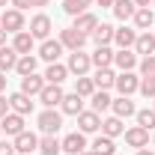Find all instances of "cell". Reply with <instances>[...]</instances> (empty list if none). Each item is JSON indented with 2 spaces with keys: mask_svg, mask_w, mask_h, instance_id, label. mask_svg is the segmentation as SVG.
Listing matches in <instances>:
<instances>
[{
  "mask_svg": "<svg viewBox=\"0 0 155 155\" xmlns=\"http://www.w3.org/2000/svg\"><path fill=\"white\" fill-rule=\"evenodd\" d=\"M36 122H39V128H42V134H57L60 128H63V114L54 110V107H45Z\"/></svg>",
  "mask_w": 155,
  "mask_h": 155,
  "instance_id": "6da1fadb",
  "label": "cell"
},
{
  "mask_svg": "<svg viewBox=\"0 0 155 155\" xmlns=\"http://www.w3.org/2000/svg\"><path fill=\"white\" fill-rule=\"evenodd\" d=\"M51 30H54V21L48 18L45 12H39V15L30 18V36L33 39H42L45 42V39H51Z\"/></svg>",
  "mask_w": 155,
  "mask_h": 155,
  "instance_id": "7a4b0ae2",
  "label": "cell"
},
{
  "mask_svg": "<svg viewBox=\"0 0 155 155\" xmlns=\"http://www.w3.org/2000/svg\"><path fill=\"white\" fill-rule=\"evenodd\" d=\"M0 30H6V33H21L24 30V12L18 9H6V12H0Z\"/></svg>",
  "mask_w": 155,
  "mask_h": 155,
  "instance_id": "3957f363",
  "label": "cell"
},
{
  "mask_svg": "<svg viewBox=\"0 0 155 155\" xmlns=\"http://www.w3.org/2000/svg\"><path fill=\"white\" fill-rule=\"evenodd\" d=\"M66 69H69V75H78V78H81V75H87V72L93 69V60H90V54H84V51H72Z\"/></svg>",
  "mask_w": 155,
  "mask_h": 155,
  "instance_id": "277c9868",
  "label": "cell"
},
{
  "mask_svg": "<svg viewBox=\"0 0 155 155\" xmlns=\"http://www.w3.org/2000/svg\"><path fill=\"white\" fill-rule=\"evenodd\" d=\"M87 39H90V36H84L81 30H75V27L60 30V45H63V48H69V51H84Z\"/></svg>",
  "mask_w": 155,
  "mask_h": 155,
  "instance_id": "5b68a950",
  "label": "cell"
},
{
  "mask_svg": "<svg viewBox=\"0 0 155 155\" xmlns=\"http://www.w3.org/2000/svg\"><path fill=\"white\" fill-rule=\"evenodd\" d=\"M114 87H116V93H119V96H134L137 90H140V78H137L134 72H119Z\"/></svg>",
  "mask_w": 155,
  "mask_h": 155,
  "instance_id": "8992f818",
  "label": "cell"
},
{
  "mask_svg": "<svg viewBox=\"0 0 155 155\" xmlns=\"http://www.w3.org/2000/svg\"><path fill=\"white\" fill-rule=\"evenodd\" d=\"M78 131H84V134L101 131V114H96V110H81L78 114Z\"/></svg>",
  "mask_w": 155,
  "mask_h": 155,
  "instance_id": "52a82bcc",
  "label": "cell"
},
{
  "mask_svg": "<svg viewBox=\"0 0 155 155\" xmlns=\"http://www.w3.org/2000/svg\"><path fill=\"white\" fill-rule=\"evenodd\" d=\"M63 152L66 155H81V152H87V134L84 131H72V134H66L63 140Z\"/></svg>",
  "mask_w": 155,
  "mask_h": 155,
  "instance_id": "ba28073f",
  "label": "cell"
},
{
  "mask_svg": "<svg viewBox=\"0 0 155 155\" xmlns=\"http://www.w3.org/2000/svg\"><path fill=\"white\" fill-rule=\"evenodd\" d=\"M63 45H60V39H45L42 45H39V57L45 60V63H60V57H63Z\"/></svg>",
  "mask_w": 155,
  "mask_h": 155,
  "instance_id": "9c48e42d",
  "label": "cell"
},
{
  "mask_svg": "<svg viewBox=\"0 0 155 155\" xmlns=\"http://www.w3.org/2000/svg\"><path fill=\"white\" fill-rule=\"evenodd\" d=\"M0 131H3V134H9V137H18L21 131H27V128H24V116L9 110V114L0 119Z\"/></svg>",
  "mask_w": 155,
  "mask_h": 155,
  "instance_id": "30bf717a",
  "label": "cell"
},
{
  "mask_svg": "<svg viewBox=\"0 0 155 155\" xmlns=\"http://www.w3.org/2000/svg\"><path fill=\"white\" fill-rule=\"evenodd\" d=\"M12 143H15V152H21V155H33L39 149V137L33 131H21L18 137H12Z\"/></svg>",
  "mask_w": 155,
  "mask_h": 155,
  "instance_id": "8fae6325",
  "label": "cell"
},
{
  "mask_svg": "<svg viewBox=\"0 0 155 155\" xmlns=\"http://www.w3.org/2000/svg\"><path fill=\"white\" fill-rule=\"evenodd\" d=\"M63 87L60 84H45V90L39 93V101L45 104V107H60V101H63Z\"/></svg>",
  "mask_w": 155,
  "mask_h": 155,
  "instance_id": "7c38bea8",
  "label": "cell"
},
{
  "mask_svg": "<svg viewBox=\"0 0 155 155\" xmlns=\"http://www.w3.org/2000/svg\"><path fill=\"white\" fill-rule=\"evenodd\" d=\"M42 90H45V75H36V72H33V75L21 78V93H24V96L33 98V96H39Z\"/></svg>",
  "mask_w": 155,
  "mask_h": 155,
  "instance_id": "4fadbf2b",
  "label": "cell"
},
{
  "mask_svg": "<svg viewBox=\"0 0 155 155\" xmlns=\"http://www.w3.org/2000/svg\"><path fill=\"white\" fill-rule=\"evenodd\" d=\"M125 143L131 149H143V146H149V131L140 125H131V128H125Z\"/></svg>",
  "mask_w": 155,
  "mask_h": 155,
  "instance_id": "5bb4252c",
  "label": "cell"
},
{
  "mask_svg": "<svg viewBox=\"0 0 155 155\" xmlns=\"http://www.w3.org/2000/svg\"><path fill=\"white\" fill-rule=\"evenodd\" d=\"M9 110L12 114H21V116H27V114H33V98L30 96H24V93H12L9 96Z\"/></svg>",
  "mask_w": 155,
  "mask_h": 155,
  "instance_id": "9a60e30c",
  "label": "cell"
},
{
  "mask_svg": "<svg viewBox=\"0 0 155 155\" xmlns=\"http://www.w3.org/2000/svg\"><path fill=\"white\" fill-rule=\"evenodd\" d=\"M84 110V96H78V93H66L63 101H60V114L66 116H78Z\"/></svg>",
  "mask_w": 155,
  "mask_h": 155,
  "instance_id": "2e32d148",
  "label": "cell"
},
{
  "mask_svg": "<svg viewBox=\"0 0 155 155\" xmlns=\"http://www.w3.org/2000/svg\"><path fill=\"white\" fill-rule=\"evenodd\" d=\"M114 66L119 69V72H134L137 54L131 51V48H122V51H116V54H114Z\"/></svg>",
  "mask_w": 155,
  "mask_h": 155,
  "instance_id": "e0dca14e",
  "label": "cell"
},
{
  "mask_svg": "<svg viewBox=\"0 0 155 155\" xmlns=\"http://www.w3.org/2000/svg\"><path fill=\"white\" fill-rule=\"evenodd\" d=\"M137 42V30H131V27H116L114 30V45L122 51V48H134Z\"/></svg>",
  "mask_w": 155,
  "mask_h": 155,
  "instance_id": "ac0fdd59",
  "label": "cell"
},
{
  "mask_svg": "<svg viewBox=\"0 0 155 155\" xmlns=\"http://www.w3.org/2000/svg\"><path fill=\"white\" fill-rule=\"evenodd\" d=\"M114 116H119V119H128V116H134L137 114V107H134V101H131V96H119L114 98Z\"/></svg>",
  "mask_w": 155,
  "mask_h": 155,
  "instance_id": "d6986e66",
  "label": "cell"
},
{
  "mask_svg": "<svg viewBox=\"0 0 155 155\" xmlns=\"http://www.w3.org/2000/svg\"><path fill=\"white\" fill-rule=\"evenodd\" d=\"M114 54L116 51H110V45H101V48H96V54H90V60H93L96 69H110L114 66Z\"/></svg>",
  "mask_w": 155,
  "mask_h": 155,
  "instance_id": "ffe728a7",
  "label": "cell"
},
{
  "mask_svg": "<svg viewBox=\"0 0 155 155\" xmlns=\"http://www.w3.org/2000/svg\"><path fill=\"white\" fill-rule=\"evenodd\" d=\"M134 54H143V57L155 54V33H149V30L137 33V42H134Z\"/></svg>",
  "mask_w": 155,
  "mask_h": 155,
  "instance_id": "44dd1931",
  "label": "cell"
},
{
  "mask_svg": "<svg viewBox=\"0 0 155 155\" xmlns=\"http://www.w3.org/2000/svg\"><path fill=\"white\" fill-rule=\"evenodd\" d=\"M12 48H15L18 54H33L36 39L30 36V30H21V33H15V39H12Z\"/></svg>",
  "mask_w": 155,
  "mask_h": 155,
  "instance_id": "7402d4cb",
  "label": "cell"
},
{
  "mask_svg": "<svg viewBox=\"0 0 155 155\" xmlns=\"http://www.w3.org/2000/svg\"><path fill=\"white\" fill-rule=\"evenodd\" d=\"M75 30H81L84 36H93V30L98 27V18L93 15V12H84V15H78L75 18V24H72Z\"/></svg>",
  "mask_w": 155,
  "mask_h": 155,
  "instance_id": "603a6c76",
  "label": "cell"
},
{
  "mask_svg": "<svg viewBox=\"0 0 155 155\" xmlns=\"http://www.w3.org/2000/svg\"><path fill=\"white\" fill-rule=\"evenodd\" d=\"M69 78V69L63 66V63H48V69H45V84H63Z\"/></svg>",
  "mask_w": 155,
  "mask_h": 155,
  "instance_id": "cb8c5ba5",
  "label": "cell"
},
{
  "mask_svg": "<svg viewBox=\"0 0 155 155\" xmlns=\"http://www.w3.org/2000/svg\"><path fill=\"white\" fill-rule=\"evenodd\" d=\"M39 152L42 155H60L63 152V143L57 140V134H42L39 137Z\"/></svg>",
  "mask_w": 155,
  "mask_h": 155,
  "instance_id": "d4e9b609",
  "label": "cell"
},
{
  "mask_svg": "<svg viewBox=\"0 0 155 155\" xmlns=\"http://www.w3.org/2000/svg\"><path fill=\"white\" fill-rule=\"evenodd\" d=\"M134 27L137 30H149V27H155V12L152 9H149V6H140V9H137L134 12Z\"/></svg>",
  "mask_w": 155,
  "mask_h": 155,
  "instance_id": "484cf974",
  "label": "cell"
},
{
  "mask_svg": "<svg viewBox=\"0 0 155 155\" xmlns=\"http://www.w3.org/2000/svg\"><path fill=\"white\" fill-rule=\"evenodd\" d=\"M101 134H104V137H119V134H125L122 119H119V116H107V119H101Z\"/></svg>",
  "mask_w": 155,
  "mask_h": 155,
  "instance_id": "4316f807",
  "label": "cell"
},
{
  "mask_svg": "<svg viewBox=\"0 0 155 155\" xmlns=\"http://www.w3.org/2000/svg\"><path fill=\"white\" fill-rule=\"evenodd\" d=\"M90 104H93L90 110H96V114H104V110L114 104V98L107 96V90H96V93L90 96Z\"/></svg>",
  "mask_w": 155,
  "mask_h": 155,
  "instance_id": "83f0119b",
  "label": "cell"
},
{
  "mask_svg": "<svg viewBox=\"0 0 155 155\" xmlns=\"http://www.w3.org/2000/svg\"><path fill=\"white\" fill-rule=\"evenodd\" d=\"M36 66H39V57H36V54H21L18 63H15V72L24 78V75H33V72H36Z\"/></svg>",
  "mask_w": 155,
  "mask_h": 155,
  "instance_id": "f1b7e54d",
  "label": "cell"
},
{
  "mask_svg": "<svg viewBox=\"0 0 155 155\" xmlns=\"http://www.w3.org/2000/svg\"><path fill=\"white\" fill-rule=\"evenodd\" d=\"M93 81H96V90H110L116 84V72L114 69H96Z\"/></svg>",
  "mask_w": 155,
  "mask_h": 155,
  "instance_id": "f546056e",
  "label": "cell"
},
{
  "mask_svg": "<svg viewBox=\"0 0 155 155\" xmlns=\"http://www.w3.org/2000/svg\"><path fill=\"white\" fill-rule=\"evenodd\" d=\"M96 155H116V143H114V137H104V134H98L96 140H93V146H90Z\"/></svg>",
  "mask_w": 155,
  "mask_h": 155,
  "instance_id": "4dcf8cb0",
  "label": "cell"
},
{
  "mask_svg": "<svg viewBox=\"0 0 155 155\" xmlns=\"http://www.w3.org/2000/svg\"><path fill=\"white\" fill-rule=\"evenodd\" d=\"M134 12H137L134 0H114V15H116L119 21H128V18H134Z\"/></svg>",
  "mask_w": 155,
  "mask_h": 155,
  "instance_id": "1f68e13d",
  "label": "cell"
},
{
  "mask_svg": "<svg viewBox=\"0 0 155 155\" xmlns=\"http://www.w3.org/2000/svg\"><path fill=\"white\" fill-rule=\"evenodd\" d=\"M114 30H116V27H110V24H98L96 30H93V42H96V48L110 45V42H114Z\"/></svg>",
  "mask_w": 155,
  "mask_h": 155,
  "instance_id": "d6a6232c",
  "label": "cell"
},
{
  "mask_svg": "<svg viewBox=\"0 0 155 155\" xmlns=\"http://www.w3.org/2000/svg\"><path fill=\"white\" fill-rule=\"evenodd\" d=\"M18 57H21V54L12 48V45H9V48L3 45V48H0V72H9V69H15Z\"/></svg>",
  "mask_w": 155,
  "mask_h": 155,
  "instance_id": "836d02e7",
  "label": "cell"
},
{
  "mask_svg": "<svg viewBox=\"0 0 155 155\" xmlns=\"http://www.w3.org/2000/svg\"><path fill=\"white\" fill-rule=\"evenodd\" d=\"M75 93H78V96H84V98H90L93 93H96V81H93V78H87V75L75 78Z\"/></svg>",
  "mask_w": 155,
  "mask_h": 155,
  "instance_id": "e575fe53",
  "label": "cell"
},
{
  "mask_svg": "<svg viewBox=\"0 0 155 155\" xmlns=\"http://www.w3.org/2000/svg\"><path fill=\"white\" fill-rule=\"evenodd\" d=\"M137 125H140V128H146V131H149V128H155V107H146V110H137Z\"/></svg>",
  "mask_w": 155,
  "mask_h": 155,
  "instance_id": "d590c367",
  "label": "cell"
},
{
  "mask_svg": "<svg viewBox=\"0 0 155 155\" xmlns=\"http://www.w3.org/2000/svg\"><path fill=\"white\" fill-rule=\"evenodd\" d=\"M63 12L72 15V18H78V15L87 12V3H84V0H63Z\"/></svg>",
  "mask_w": 155,
  "mask_h": 155,
  "instance_id": "8d00e7d4",
  "label": "cell"
},
{
  "mask_svg": "<svg viewBox=\"0 0 155 155\" xmlns=\"http://www.w3.org/2000/svg\"><path fill=\"white\" fill-rule=\"evenodd\" d=\"M137 66H140V78H155V54L143 57Z\"/></svg>",
  "mask_w": 155,
  "mask_h": 155,
  "instance_id": "74e56055",
  "label": "cell"
},
{
  "mask_svg": "<svg viewBox=\"0 0 155 155\" xmlns=\"http://www.w3.org/2000/svg\"><path fill=\"white\" fill-rule=\"evenodd\" d=\"M137 93H143L146 98H155V78H140V90Z\"/></svg>",
  "mask_w": 155,
  "mask_h": 155,
  "instance_id": "f35d334b",
  "label": "cell"
},
{
  "mask_svg": "<svg viewBox=\"0 0 155 155\" xmlns=\"http://www.w3.org/2000/svg\"><path fill=\"white\" fill-rule=\"evenodd\" d=\"M0 155H18V152H15V143H9V140H0Z\"/></svg>",
  "mask_w": 155,
  "mask_h": 155,
  "instance_id": "ab89813d",
  "label": "cell"
},
{
  "mask_svg": "<svg viewBox=\"0 0 155 155\" xmlns=\"http://www.w3.org/2000/svg\"><path fill=\"white\" fill-rule=\"evenodd\" d=\"M9 6H12V9H18V12H24V9H27V6H33V3H30V0H9Z\"/></svg>",
  "mask_w": 155,
  "mask_h": 155,
  "instance_id": "60d3db41",
  "label": "cell"
},
{
  "mask_svg": "<svg viewBox=\"0 0 155 155\" xmlns=\"http://www.w3.org/2000/svg\"><path fill=\"white\" fill-rule=\"evenodd\" d=\"M6 114H9V98H3V96H0V119H3Z\"/></svg>",
  "mask_w": 155,
  "mask_h": 155,
  "instance_id": "b9f144b4",
  "label": "cell"
},
{
  "mask_svg": "<svg viewBox=\"0 0 155 155\" xmlns=\"http://www.w3.org/2000/svg\"><path fill=\"white\" fill-rule=\"evenodd\" d=\"M98 6H101V9H114V0H96Z\"/></svg>",
  "mask_w": 155,
  "mask_h": 155,
  "instance_id": "7bdbcfd3",
  "label": "cell"
},
{
  "mask_svg": "<svg viewBox=\"0 0 155 155\" xmlns=\"http://www.w3.org/2000/svg\"><path fill=\"white\" fill-rule=\"evenodd\" d=\"M152 3H155V0H134V6H137V9H140V6H152Z\"/></svg>",
  "mask_w": 155,
  "mask_h": 155,
  "instance_id": "ee69618b",
  "label": "cell"
},
{
  "mask_svg": "<svg viewBox=\"0 0 155 155\" xmlns=\"http://www.w3.org/2000/svg\"><path fill=\"white\" fill-rule=\"evenodd\" d=\"M6 90V72H0V93Z\"/></svg>",
  "mask_w": 155,
  "mask_h": 155,
  "instance_id": "f6af8a7d",
  "label": "cell"
},
{
  "mask_svg": "<svg viewBox=\"0 0 155 155\" xmlns=\"http://www.w3.org/2000/svg\"><path fill=\"white\" fill-rule=\"evenodd\" d=\"M137 155H155V149H146L143 146V149H137Z\"/></svg>",
  "mask_w": 155,
  "mask_h": 155,
  "instance_id": "bcb514c9",
  "label": "cell"
},
{
  "mask_svg": "<svg viewBox=\"0 0 155 155\" xmlns=\"http://www.w3.org/2000/svg\"><path fill=\"white\" fill-rule=\"evenodd\" d=\"M30 3H33V6H48L51 0H30Z\"/></svg>",
  "mask_w": 155,
  "mask_h": 155,
  "instance_id": "7dc6e473",
  "label": "cell"
},
{
  "mask_svg": "<svg viewBox=\"0 0 155 155\" xmlns=\"http://www.w3.org/2000/svg\"><path fill=\"white\" fill-rule=\"evenodd\" d=\"M3 42H6V30H0V48H3Z\"/></svg>",
  "mask_w": 155,
  "mask_h": 155,
  "instance_id": "c3c4849f",
  "label": "cell"
},
{
  "mask_svg": "<svg viewBox=\"0 0 155 155\" xmlns=\"http://www.w3.org/2000/svg\"><path fill=\"white\" fill-rule=\"evenodd\" d=\"M81 155H96V152H93V149H87V152H81Z\"/></svg>",
  "mask_w": 155,
  "mask_h": 155,
  "instance_id": "681fc988",
  "label": "cell"
},
{
  "mask_svg": "<svg viewBox=\"0 0 155 155\" xmlns=\"http://www.w3.org/2000/svg\"><path fill=\"white\" fill-rule=\"evenodd\" d=\"M0 6H9V0H0Z\"/></svg>",
  "mask_w": 155,
  "mask_h": 155,
  "instance_id": "f907efd6",
  "label": "cell"
},
{
  "mask_svg": "<svg viewBox=\"0 0 155 155\" xmlns=\"http://www.w3.org/2000/svg\"><path fill=\"white\" fill-rule=\"evenodd\" d=\"M84 3H87V6H90V3H93V0H84Z\"/></svg>",
  "mask_w": 155,
  "mask_h": 155,
  "instance_id": "816d5d0a",
  "label": "cell"
},
{
  "mask_svg": "<svg viewBox=\"0 0 155 155\" xmlns=\"http://www.w3.org/2000/svg\"><path fill=\"white\" fill-rule=\"evenodd\" d=\"M152 146H155V134H152Z\"/></svg>",
  "mask_w": 155,
  "mask_h": 155,
  "instance_id": "f5cc1de1",
  "label": "cell"
},
{
  "mask_svg": "<svg viewBox=\"0 0 155 155\" xmlns=\"http://www.w3.org/2000/svg\"><path fill=\"white\" fill-rule=\"evenodd\" d=\"M0 134H3V131H0Z\"/></svg>",
  "mask_w": 155,
  "mask_h": 155,
  "instance_id": "db71d44e",
  "label": "cell"
},
{
  "mask_svg": "<svg viewBox=\"0 0 155 155\" xmlns=\"http://www.w3.org/2000/svg\"><path fill=\"white\" fill-rule=\"evenodd\" d=\"M152 6H155V3H152Z\"/></svg>",
  "mask_w": 155,
  "mask_h": 155,
  "instance_id": "11a10c76",
  "label": "cell"
},
{
  "mask_svg": "<svg viewBox=\"0 0 155 155\" xmlns=\"http://www.w3.org/2000/svg\"><path fill=\"white\" fill-rule=\"evenodd\" d=\"M18 155H21V152H18Z\"/></svg>",
  "mask_w": 155,
  "mask_h": 155,
  "instance_id": "9f6ffc18",
  "label": "cell"
}]
</instances>
